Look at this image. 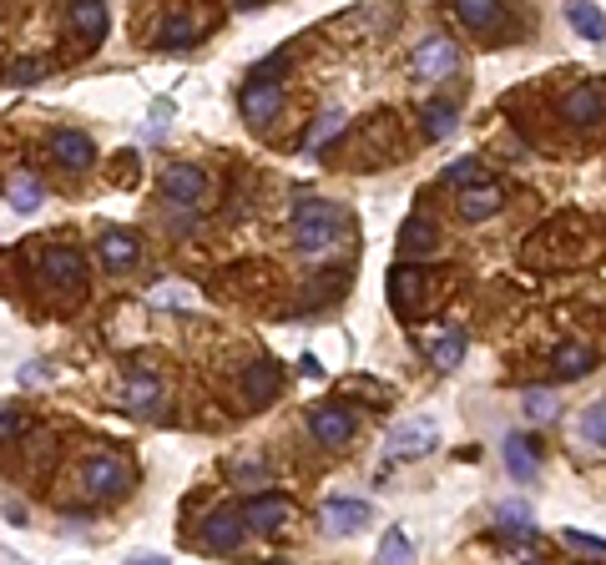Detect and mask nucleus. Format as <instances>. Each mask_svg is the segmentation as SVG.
<instances>
[{
  "label": "nucleus",
  "instance_id": "obj_1",
  "mask_svg": "<svg viewBox=\"0 0 606 565\" xmlns=\"http://www.w3.org/2000/svg\"><path fill=\"white\" fill-rule=\"evenodd\" d=\"M354 237V223H349V212L329 198H299L293 202V248L303 258H334Z\"/></svg>",
  "mask_w": 606,
  "mask_h": 565
},
{
  "label": "nucleus",
  "instance_id": "obj_2",
  "mask_svg": "<svg viewBox=\"0 0 606 565\" xmlns=\"http://www.w3.org/2000/svg\"><path fill=\"white\" fill-rule=\"evenodd\" d=\"M36 273H40V289H67V293L86 289V258H81V248H67V243L40 248Z\"/></svg>",
  "mask_w": 606,
  "mask_h": 565
},
{
  "label": "nucleus",
  "instance_id": "obj_3",
  "mask_svg": "<svg viewBox=\"0 0 606 565\" xmlns=\"http://www.w3.org/2000/svg\"><path fill=\"white\" fill-rule=\"evenodd\" d=\"M81 490L96 499H121L132 495V464L117 460V455H92V460H81Z\"/></svg>",
  "mask_w": 606,
  "mask_h": 565
},
{
  "label": "nucleus",
  "instance_id": "obj_4",
  "mask_svg": "<svg viewBox=\"0 0 606 565\" xmlns=\"http://www.w3.org/2000/svg\"><path fill=\"white\" fill-rule=\"evenodd\" d=\"M455 67H461V46L450 36H424L420 46H415V56H409V71H415V81H424V86L455 76Z\"/></svg>",
  "mask_w": 606,
  "mask_h": 565
},
{
  "label": "nucleus",
  "instance_id": "obj_5",
  "mask_svg": "<svg viewBox=\"0 0 606 565\" xmlns=\"http://www.w3.org/2000/svg\"><path fill=\"white\" fill-rule=\"evenodd\" d=\"M237 111H243V121L248 127H273L278 121V111H283V86L278 81H264V76H253L243 92H237Z\"/></svg>",
  "mask_w": 606,
  "mask_h": 565
},
{
  "label": "nucleus",
  "instance_id": "obj_6",
  "mask_svg": "<svg viewBox=\"0 0 606 565\" xmlns=\"http://www.w3.org/2000/svg\"><path fill=\"white\" fill-rule=\"evenodd\" d=\"M243 535H248V526H243V510H233V505H223V510H212L208 520H202V551L212 555H233L237 545H243Z\"/></svg>",
  "mask_w": 606,
  "mask_h": 565
},
{
  "label": "nucleus",
  "instance_id": "obj_7",
  "mask_svg": "<svg viewBox=\"0 0 606 565\" xmlns=\"http://www.w3.org/2000/svg\"><path fill=\"white\" fill-rule=\"evenodd\" d=\"M435 439H440L435 420H409V424H395V429L384 434V455H389V460H415V455H424Z\"/></svg>",
  "mask_w": 606,
  "mask_h": 565
},
{
  "label": "nucleus",
  "instance_id": "obj_8",
  "mask_svg": "<svg viewBox=\"0 0 606 565\" xmlns=\"http://www.w3.org/2000/svg\"><path fill=\"white\" fill-rule=\"evenodd\" d=\"M162 198L177 208H193V202H202L208 198V172L202 167H193V162H177V167H167L162 172Z\"/></svg>",
  "mask_w": 606,
  "mask_h": 565
},
{
  "label": "nucleus",
  "instance_id": "obj_9",
  "mask_svg": "<svg viewBox=\"0 0 606 565\" xmlns=\"http://www.w3.org/2000/svg\"><path fill=\"white\" fill-rule=\"evenodd\" d=\"M374 520V510L364 505V499H324V510H318V526L329 530V535H354V530H364Z\"/></svg>",
  "mask_w": 606,
  "mask_h": 565
},
{
  "label": "nucleus",
  "instance_id": "obj_10",
  "mask_svg": "<svg viewBox=\"0 0 606 565\" xmlns=\"http://www.w3.org/2000/svg\"><path fill=\"white\" fill-rule=\"evenodd\" d=\"M308 434H314L318 445L343 449L349 439H354V414L339 409V404H314V414H308Z\"/></svg>",
  "mask_w": 606,
  "mask_h": 565
},
{
  "label": "nucleus",
  "instance_id": "obj_11",
  "mask_svg": "<svg viewBox=\"0 0 606 565\" xmlns=\"http://www.w3.org/2000/svg\"><path fill=\"white\" fill-rule=\"evenodd\" d=\"M283 395V368L273 364V358H253L248 368H243V399H248L253 409L273 404V399Z\"/></svg>",
  "mask_w": 606,
  "mask_h": 565
},
{
  "label": "nucleus",
  "instance_id": "obj_12",
  "mask_svg": "<svg viewBox=\"0 0 606 565\" xmlns=\"http://www.w3.org/2000/svg\"><path fill=\"white\" fill-rule=\"evenodd\" d=\"M561 117L571 121V127H596V121L606 117V92L602 86H586V81H581V86H571L567 96H561Z\"/></svg>",
  "mask_w": 606,
  "mask_h": 565
},
{
  "label": "nucleus",
  "instance_id": "obj_13",
  "mask_svg": "<svg viewBox=\"0 0 606 565\" xmlns=\"http://www.w3.org/2000/svg\"><path fill=\"white\" fill-rule=\"evenodd\" d=\"M51 157L67 172H86L96 162V142L86 132H77V127H61V132L51 137Z\"/></svg>",
  "mask_w": 606,
  "mask_h": 565
},
{
  "label": "nucleus",
  "instance_id": "obj_14",
  "mask_svg": "<svg viewBox=\"0 0 606 565\" xmlns=\"http://www.w3.org/2000/svg\"><path fill=\"white\" fill-rule=\"evenodd\" d=\"M96 252H102V268H112V273H127V268L142 258V243H137L132 233H121V227H106V233L96 237Z\"/></svg>",
  "mask_w": 606,
  "mask_h": 565
},
{
  "label": "nucleus",
  "instance_id": "obj_15",
  "mask_svg": "<svg viewBox=\"0 0 606 565\" xmlns=\"http://www.w3.org/2000/svg\"><path fill=\"white\" fill-rule=\"evenodd\" d=\"M289 515H293V505L283 495H253L248 505H243V526L248 530H283Z\"/></svg>",
  "mask_w": 606,
  "mask_h": 565
},
{
  "label": "nucleus",
  "instance_id": "obj_16",
  "mask_svg": "<svg viewBox=\"0 0 606 565\" xmlns=\"http://www.w3.org/2000/svg\"><path fill=\"white\" fill-rule=\"evenodd\" d=\"M424 268H409V263H399L395 273H389V303H395V314H415V303H420V293H424Z\"/></svg>",
  "mask_w": 606,
  "mask_h": 565
},
{
  "label": "nucleus",
  "instance_id": "obj_17",
  "mask_svg": "<svg viewBox=\"0 0 606 565\" xmlns=\"http://www.w3.org/2000/svg\"><path fill=\"white\" fill-rule=\"evenodd\" d=\"M67 21H71V31H77L86 46H96V40L106 36V26H112L106 5H96V0H77V5H67Z\"/></svg>",
  "mask_w": 606,
  "mask_h": 565
},
{
  "label": "nucleus",
  "instance_id": "obj_18",
  "mask_svg": "<svg viewBox=\"0 0 606 565\" xmlns=\"http://www.w3.org/2000/svg\"><path fill=\"white\" fill-rule=\"evenodd\" d=\"M121 404L132 409V414H152V409L162 404L158 374H142V368H132V379H127V389H121Z\"/></svg>",
  "mask_w": 606,
  "mask_h": 565
},
{
  "label": "nucleus",
  "instance_id": "obj_19",
  "mask_svg": "<svg viewBox=\"0 0 606 565\" xmlns=\"http://www.w3.org/2000/svg\"><path fill=\"white\" fill-rule=\"evenodd\" d=\"M505 202V192L496 183L486 187H465V198H461V217L465 223H486V217H496V208Z\"/></svg>",
  "mask_w": 606,
  "mask_h": 565
},
{
  "label": "nucleus",
  "instance_id": "obj_20",
  "mask_svg": "<svg viewBox=\"0 0 606 565\" xmlns=\"http://www.w3.org/2000/svg\"><path fill=\"white\" fill-rule=\"evenodd\" d=\"M193 40H198V21H193V15H183V11L162 15V26H158V46H162V51H187Z\"/></svg>",
  "mask_w": 606,
  "mask_h": 565
},
{
  "label": "nucleus",
  "instance_id": "obj_21",
  "mask_svg": "<svg viewBox=\"0 0 606 565\" xmlns=\"http://www.w3.org/2000/svg\"><path fill=\"white\" fill-rule=\"evenodd\" d=\"M505 470H511L521 485H526V480H536L540 464H536V449H531L526 434H505Z\"/></svg>",
  "mask_w": 606,
  "mask_h": 565
},
{
  "label": "nucleus",
  "instance_id": "obj_22",
  "mask_svg": "<svg viewBox=\"0 0 606 565\" xmlns=\"http://www.w3.org/2000/svg\"><path fill=\"white\" fill-rule=\"evenodd\" d=\"M455 21H461L465 31H496L505 21V5H490V0H465V5H455Z\"/></svg>",
  "mask_w": 606,
  "mask_h": 565
},
{
  "label": "nucleus",
  "instance_id": "obj_23",
  "mask_svg": "<svg viewBox=\"0 0 606 565\" xmlns=\"http://www.w3.org/2000/svg\"><path fill=\"white\" fill-rule=\"evenodd\" d=\"M592 364H596V358H592V349H586V343H561V349L551 354L556 379H581Z\"/></svg>",
  "mask_w": 606,
  "mask_h": 565
},
{
  "label": "nucleus",
  "instance_id": "obj_24",
  "mask_svg": "<svg viewBox=\"0 0 606 565\" xmlns=\"http://www.w3.org/2000/svg\"><path fill=\"white\" fill-rule=\"evenodd\" d=\"M420 121H424V132H430V142H445V137L461 127V111H455L450 102H424Z\"/></svg>",
  "mask_w": 606,
  "mask_h": 565
},
{
  "label": "nucleus",
  "instance_id": "obj_25",
  "mask_svg": "<svg viewBox=\"0 0 606 565\" xmlns=\"http://www.w3.org/2000/svg\"><path fill=\"white\" fill-rule=\"evenodd\" d=\"M435 243H440V227L430 223L424 212H415V217L399 227V248H405V252H430Z\"/></svg>",
  "mask_w": 606,
  "mask_h": 565
},
{
  "label": "nucleus",
  "instance_id": "obj_26",
  "mask_svg": "<svg viewBox=\"0 0 606 565\" xmlns=\"http://www.w3.org/2000/svg\"><path fill=\"white\" fill-rule=\"evenodd\" d=\"M5 198H11V208H15V212H36L46 192H40V183L31 177V172H15L11 183H5Z\"/></svg>",
  "mask_w": 606,
  "mask_h": 565
},
{
  "label": "nucleus",
  "instance_id": "obj_27",
  "mask_svg": "<svg viewBox=\"0 0 606 565\" xmlns=\"http://www.w3.org/2000/svg\"><path fill=\"white\" fill-rule=\"evenodd\" d=\"M343 127H349V117H343L339 106H329V111H324V117H318V121H314V132L303 137V146H308V152H324V146H329V142H334V137H339V132H343Z\"/></svg>",
  "mask_w": 606,
  "mask_h": 565
},
{
  "label": "nucleus",
  "instance_id": "obj_28",
  "mask_svg": "<svg viewBox=\"0 0 606 565\" xmlns=\"http://www.w3.org/2000/svg\"><path fill=\"white\" fill-rule=\"evenodd\" d=\"M567 21H571V31H576V36L606 40V15L596 11V5H567Z\"/></svg>",
  "mask_w": 606,
  "mask_h": 565
},
{
  "label": "nucleus",
  "instance_id": "obj_29",
  "mask_svg": "<svg viewBox=\"0 0 606 565\" xmlns=\"http://www.w3.org/2000/svg\"><path fill=\"white\" fill-rule=\"evenodd\" d=\"M430 358H435V368H455L465 358V329H445L435 343H430Z\"/></svg>",
  "mask_w": 606,
  "mask_h": 565
},
{
  "label": "nucleus",
  "instance_id": "obj_30",
  "mask_svg": "<svg viewBox=\"0 0 606 565\" xmlns=\"http://www.w3.org/2000/svg\"><path fill=\"white\" fill-rule=\"evenodd\" d=\"M380 565H415V545H409L405 530H384L380 540V555H374Z\"/></svg>",
  "mask_w": 606,
  "mask_h": 565
},
{
  "label": "nucleus",
  "instance_id": "obj_31",
  "mask_svg": "<svg viewBox=\"0 0 606 565\" xmlns=\"http://www.w3.org/2000/svg\"><path fill=\"white\" fill-rule=\"evenodd\" d=\"M576 434L586 439V445H606V399H602V404H592L586 414H581Z\"/></svg>",
  "mask_w": 606,
  "mask_h": 565
},
{
  "label": "nucleus",
  "instance_id": "obj_32",
  "mask_svg": "<svg viewBox=\"0 0 606 565\" xmlns=\"http://www.w3.org/2000/svg\"><path fill=\"white\" fill-rule=\"evenodd\" d=\"M445 183H465V187H475V183H480V162H475V157L450 162V167H445Z\"/></svg>",
  "mask_w": 606,
  "mask_h": 565
},
{
  "label": "nucleus",
  "instance_id": "obj_33",
  "mask_svg": "<svg viewBox=\"0 0 606 565\" xmlns=\"http://www.w3.org/2000/svg\"><path fill=\"white\" fill-rule=\"evenodd\" d=\"M40 76H46V61H15V67L5 71L11 86H31V81H40Z\"/></svg>",
  "mask_w": 606,
  "mask_h": 565
},
{
  "label": "nucleus",
  "instance_id": "obj_34",
  "mask_svg": "<svg viewBox=\"0 0 606 565\" xmlns=\"http://www.w3.org/2000/svg\"><path fill=\"white\" fill-rule=\"evenodd\" d=\"M526 414H531V420H556V395L531 389V395H526Z\"/></svg>",
  "mask_w": 606,
  "mask_h": 565
},
{
  "label": "nucleus",
  "instance_id": "obj_35",
  "mask_svg": "<svg viewBox=\"0 0 606 565\" xmlns=\"http://www.w3.org/2000/svg\"><path fill=\"white\" fill-rule=\"evenodd\" d=\"M21 434H26V414L0 404V445H5V439H21Z\"/></svg>",
  "mask_w": 606,
  "mask_h": 565
},
{
  "label": "nucleus",
  "instance_id": "obj_36",
  "mask_svg": "<svg viewBox=\"0 0 606 565\" xmlns=\"http://www.w3.org/2000/svg\"><path fill=\"white\" fill-rule=\"evenodd\" d=\"M501 526H515L511 535H531V510L526 505H501Z\"/></svg>",
  "mask_w": 606,
  "mask_h": 565
},
{
  "label": "nucleus",
  "instance_id": "obj_37",
  "mask_svg": "<svg viewBox=\"0 0 606 565\" xmlns=\"http://www.w3.org/2000/svg\"><path fill=\"white\" fill-rule=\"evenodd\" d=\"M567 540H571V545H581V551H592V555H602V551H606L602 540H592V535H581V530H567Z\"/></svg>",
  "mask_w": 606,
  "mask_h": 565
},
{
  "label": "nucleus",
  "instance_id": "obj_38",
  "mask_svg": "<svg viewBox=\"0 0 606 565\" xmlns=\"http://www.w3.org/2000/svg\"><path fill=\"white\" fill-rule=\"evenodd\" d=\"M233 474H237V480H258V474H268V470L253 460V464H233Z\"/></svg>",
  "mask_w": 606,
  "mask_h": 565
},
{
  "label": "nucleus",
  "instance_id": "obj_39",
  "mask_svg": "<svg viewBox=\"0 0 606 565\" xmlns=\"http://www.w3.org/2000/svg\"><path fill=\"white\" fill-rule=\"evenodd\" d=\"M299 368H303V374H308V379H318V374H324V368H318V358H314V354H303V358H299Z\"/></svg>",
  "mask_w": 606,
  "mask_h": 565
},
{
  "label": "nucleus",
  "instance_id": "obj_40",
  "mask_svg": "<svg viewBox=\"0 0 606 565\" xmlns=\"http://www.w3.org/2000/svg\"><path fill=\"white\" fill-rule=\"evenodd\" d=\"M127 565H167V561H162V555H132Z\"/></svg>",
  "mask_w": 606,
  "mask_h": 565
}]
</instances>
